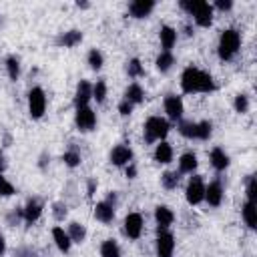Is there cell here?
I'll return each instance as SVG.
<instances>
[{"label": "cell", "mask_w": 257, "mask_h": 257, "mask_svg": "<svg viewBox=\"0 0 257 257\" xmlns=\"http://www.w3.org/2000/svg\"><path fill=\"white\" fill-rule=\"evenodd\" d=\"M215 88H217L215 80H213V76L207 70H201L197 66H187L181 72V90L185 94H195V92L209 94Z\"/></svg>", "instance_id": "obj_1"}, {"label": "cell", "mask_w": 257, "mask_h": 257, "mask_svg": "<svg viewBox=\"0 0 257 257\" xmlns=\"http://www.w3.org/2000/svg\"><path fill=\"white\" fill-rule=\"evenodd\" d=\"M179 6L189 16H193V20H195L197 26H203V28L211 26L215 10H213V6L209 2H205V0H181Z\"/></svg>", "instance_id": "obj_2"}, {"label": "cell", "mask_w": 257, "mask_h": 257, "mask_svg": "<svg viewBox=\"0 0 257 257\" xmlns=\"http://www.w3.org/2000/svg\"><path fill=\"white\" fill-rule=\"evenodd\" d=\"M241 48V34L235 28H225L219 36V44H217V54L223 62H229L235 58V54Z\"/></svg>", "instance_id": "obj_3"}, {"label": "cell", "mask_w": 257, "mask_h": 257, "mask_svg": "<svg viewBox=\"0 0 257 257\" xmlns=\"http://www.w3.org/2000/svg\"><path fill=\"white\" fill-rule=\"evenodd\" d=\"M179 135L185 139L195 141H207L213 135V122L211 120H179L177 124Z\"/></svg>", "instance_id": "obj_4"}, {"label": "cell", "mask_w": 257, "mask_h": 257, "mask_svg": "<svg viewBox=\"0 0 257 257\" xmlns=\"http://www.w3.org/2000/svg\"><path fill=\"white\" fill-rule=\"evenodd\" d=\"M169 131H171V124H169V120L167 118H163V116H149L147 120H145V126H143V139H145V143L147 145H153V143H161L167 135H169Z\"/></svg>", "instance_id": "obj_5"}, {"label": "cell", "mask_w": 257, "mask_h": 257, "mask_svg": "<svg viewBox=\"0 0 257 257\" xmlns=\"http://www.w3.org/2000/svg\"><path fill=\"white\" fill-rule=\"evenodd\" d=\"M46 112V94L40 86H32L28 92V114L30 118L38 120Z\"/></svg>", "instance_id": "obj_6"}, {"label": "cell", "mask_w": 257, "mask_h": 257, "mask_svg": "<svg viewBox=\"0 0 257 257\" xmlns=\"http://www.w3.org/2000/svg\"><path fill=\"white\" fill-rule=\"evenodd\" d=\"M185 199L189 205H199L205 199V181L201 175H193L185 187Z\"/></svg>", "instance_id": "obj_7"}, {"label": "cell", "mask_w": 257, "mask_h": 257, "mask_svg": "<svg viewBox=\"0 0 257 257\" xmlns=\"http://www.w3.org/2000/svg\"><path fill=\"white\" fill-rule=\"evenodd\" d=\"M74 124L80 133H90L96 126V112L90 106H80L74 112Z\"/></svg>", "instance_id": "obj_8"}, {"label": "cell", "mask_w": 257, "mask_h": 257, "mask_svg": "<svg viewBox=\"0 0 257 257\" xmlns=\"http://www.w3.org/2000/svg\"><path fill=\"white\" fill-rule=\"evenodd\" d=\"M163 108L169 116V120H183V112H185V104H183V98L177 96V94H167L165 100H163Z\"/></svg>", "instance_id": "obj_9"}, {"label": "cell", "mask_w": 257, "mask_h": 257, "mask_svg": "<svg viewBox=\"0 0 257 257\" xmlns=\"http://www.w3.org/2000/svg\"><path fill=\"white\" fill-rule=\"evenodd\" d=\"M143 215L141 213H137V211H133V213H128L126 217H124V221H122V231H124V235L128 237V239H139L141 237V233H143Z\"/></svg>", "instance_id": "obj_10"}, {"label": "cell", "mask_w": 257, "mask_h": 257, "mask_svg": "<svg viewBox=\"0 0 257 257\" xmlns=\"http://www.w3.org/2000/svg\"><path fill=\"white\" fill-rule=\"evenodd\" d=\"M42 211H44V203H42L38 197H30V199L24 203V207H22V217H24V223H26V225L36 223V221L40 219Z\"/></svg>", "instance_id": "obj_11"}, {"label": "cell", "mask_w": 257, "mask_h": 257, "mask_svg": "<svg viewBox=\"0 0 257 257\" xmlns=\"http://www.w3.org/2000/svg\"><path fill=\"white\" fill-rule=\"evenodd\" d=\"M155 251H157V257H173V253H175L173 233H169V231L159 233L157 239H155Z\"/></svg>", "instance_id": "obj_12"}, {"label": "cell", "mask_w": 257, "mask_h": 257, "mask_svg": "<svg viewBox=\"0 0 257 257\" xmlns=\"http://www.w3.org/2000/svg\"><path fill=\"white\" fill-rule=\"evenodd\" d=\"M223 197H225V189H223V183L219 179L205 185V199L203 201H207L209 207H219L223 203Z\"/></svg>", "instance_id": "obj_13"}, {"label": "cell", "mask_w": 257, "mask_h": 257, "mask_svg": "<svg viewBox=\"0 0 257 257\" xmlns=\"http://www.w3.org/2000/svg\"><path fill=\"white\" fill-rule=\"evenodd\" d=\"M175 221V213L167 205H157L155 207V223H157V233L169 231V227Z\"/></svg>", "instance_id": "obj_14"}, {"label": "cell", "mask_w": 257, "mask_h": 257, "mask_svg": "<svg viewBox=\"0 0 257 257\" xmlns=\"http://www.w3.org/2000/svg\"><path fill=\"white\" fill-rule=\"evenodd\" d=\"M155 2L153 0H133L128 2V14L131 18H137V20H143L147 16H151V12L155 10Z\"/></svg>", "instance_id": "obj_15"}, {"label": "cell", "mask_w": 257, "mask_h": 257, "mask_svg": "<svg viewBox=\"0 0 257 257\" xmlns=\"http://www.w3.org/2000/svg\"><path fill=\"white\" fill-rule=\"evenodd\" d=\"M92 100V84L88 80H80L76 84V90H74V106L80 108V106H88V102Z\"/></svg>", "instance_id": "obj_16"}, {"label": "cell", "mask_w": 257, "mask_h": 257, "mask_svg": "<svg viewBox=\"0 0 257 257\" xmlns=\"http://www.w3.org/2000/svg\"><path fill=\"white\" fill-rule=\"evenodd\" d=\"M110 163L114 167H126L128 163H133V149L128 145H116L110 151Z\"/></svg>", "instance_id": "obj_17"}, {"label": "cell", "mask_w": 257, "mask_h": 257, "mask_svg": "<svg viewBox=\"0 0 257 257\" xmlns=\"http://www.w3.org/2000/svg\"><path fill=\"white\" fill-rule=\"evenodd\" d=\"M209 161H211V165H213L215 171H225V169L229 167V163H231L229 155H227L221 147H213V149H211V153H209Z\"/></svg>", "instance_id": "obj_18"}, {"label": "cell", "mask_w": 257, "mask_h": 257, "mask_svg": "<svg viewBox=\"0 0 257 257\" xmlns=\"http://www.w3.org/2000/svg\"><path fill=\"white\" fill-rule=\"evenodd\" d=\"M159 40H161L163 50H165V52H171L173 46H175V42H177V30H175L173 26H169V24L161 26V30H159Z\"/></svg>", "instance_id": "obj_19"}, {"label": "cell", "mask_w": 257, "mask_h": 257, "mask_svg": "<svg viewBox=\"0 0 257 257\" xmlns=\"http://www.w3.org/2000/svg\"><path fill=\"white\" fill-rule=\"evenodd\" d=\"M80 40H82V32L80 30H66V32H60L56 36V46H60V48H72Z\"/></svg>", "instance_id": "obj_20"}, {"label": "cell", "mask_w": 257, "mask_h": 257, "mask_svg": "<svg viewBox=\"0 0 257 257\" xmlns=\"http://www.w3.org/2000/svg\"><path fill=\"white\" fill-rule=\"evenodd\" d=\"M94 219L100 221V223H104V225L112 223V219H114V207L110 203H106V201L96 203L94 205Z\"/></svg>", "instance_id": "obj_21"}, {"label": "cell", "mask_w": 257, "mask_h": 257, "mask_svg": "<svg viewBox=\"0 0 257 257\" xmlns=\"http://www.w3.org/2000/svg\"><path fill=\"white\" fill-rule=\"evenodd\" d=\"M197 165H199L197 155L191 153V151H187V153H183V155L179 157V173H181V175H193L195 169H197Z\"/></svg>", "instance_id": "obj_22"}, {"label": "cell", "mask_w": 257, "mask_h": 257, "mask_svg": "<svg viewBox=\"0 0 257 257\" xmlns=\"http://www.w3.org/2000/svg\"><path fill=\"white\" fill-rule=\"evenodd\" d=\"M155 161L159 165H169L173 161V147L167 143V141H161L157 147H155V153H153Z\"/></svg>", "instance_id": "obj_23"}, {"label": "cell", "mask_w": 257, "mask_h": 257, "mask_svg": "<svg viewBox=\"0 0 257 257\" xmlns=\"http://www.w3.org/2000/svg\"><path fill=\"white\" fill-rule=\"evenodd\" d=\"M52 239H54V245L58 247V251H62V253H68L70 251L72 241H70L68 233L62 227H52Z\"/></svg>", "instance_id": "obj_24"}, {"label": "cell", "mask_w": 257, "mask_h": 257, "mask_svg": "<svg viewBox=\"0 0 257 257\" xmlns=\"http://www.w3.org/2000/svg\"><path fill=\"white\" fill-rule=\"evenodd\" d=\"M124 100L133 102V104H141V102L145 100V90H143V86H141L139 82H131V84L126 86V90H124Z\"/></svg>", "instance_id": "obj_25"}, {"label": "cell", "mask_w": 257, "mask_h": 257, "mask_svg": "<svg viewBox=\"0 0 257 257\" xmlns=\"http://www.w3.org/2000/svg\"><path fill=\"white\" fill-rule=\"evenodd\" d=\"M241 215H243V221L249 229H255L257 227V209H255V203H245L243 209H241Z\"/></svg>", "instance_id": "obj_26"}, {"label": "cell", "mask_w": 257, "mask_h": 257, "mask_svg": "<svg viewBox=\"0 0 257 257\" xmlns=\"http://www.w3.org/2000/svg\"><path fill=\"white\" fill-rule=\"evenodd\" d=\"M173 64H175V56H173V52H165V50H161V54H159L157 60H155L157 70H159V72H169V70L173 68Z\"/></svg>", "instance_id": "obj_27"}, {"label": "cell", "mask_w": 257, "mask_h": 257, "mask_svg": "<svg viewBox=\"0 0 257 257\" xmlns=\"http://www.w3.org/2000/svg\"><path fill=\"white\" fill-rule=\"evenodd\" d=\"M4 66H6L8 78H10V80H18V76H20V58L14 56V54H10V56H6Z\"/></svg>", "instance_id": "obj_28"}, {"label": "cell", "mask_w": 257, "mask_h": 257, "mask_svg": "<svg viewBox=\"0 0 257 257\" xmlns=\"http://www.w3.org/2000/svg\"><path fill=\"white\" fill-rule=\"evenodd\" d=\"M66 233H68V237H70L72 243H82V241L86 239V229H84V225H80V223H76V221H72V223L68 225Z\"/></svg>", "instance_id": "obj_29"}, {"label": "cell", "mask_w": 257, "mask_h": 257, "mask_svg": "<svg viewBox=\"0 0 257 257\" xmlns=\"http://www.w3.org/2000/svg\"><path fill=\"white\" fill-rule=\"evenodd\" d=\"M179 181H181V173H179V171H165V173L161 175V185H163L167 191L177 189Z\"/></svg>", "instance_id": "obj_30"}, {"label": "cell", "mask_w": 257, "mask_h": 257, "mask_svg": "<svg viewBox=\"0 0 257 257\" xmlns=\"http://www.w3.org/2000/svg\"><path fill=\"white\" fill-rule=\"evenodd\" d=\"M100 257H120V247L114 239H104L100 243Z\"/></svg>", "instance_id": "obj_31"}, {"label": "cell", "mask_w": 257, "mask_h": 257, "mask_svg": "<svg viewBox=\"0 0 257 257\" xmlns=\"http://www.w3.org/2000/svg\"><path fill=\"white\" fill-rule=\"evenodd\" d=\"M86 60H88V66H90L92 70H100L102 64H104V56H102V52H100L98 48H90Z\"/></svg>", "instance_id": "obj_32"}, {"label": "cell", "mask_w": 257, "mask_h": 257, "mask_svg": "<svg viewBox=\"0 0 257 257\" xmlns=\"http://www.w3.org/2000/svg\"><path fill=\"white\" fill-rule=\"evenodd\" d=\"M80 153L76 151V149H68V151H64V155H62V163L66 165V167H70V169H74V167H78L80 165Z\"/></svg>", "instance_id": "obj_33"}, {"label": "cell", "mask_w": 257, "mask_h": 257, "mask_svg": "<svg viewBox=\"0 0 257 257\" xmlns=\"http://www.w3.org/2000/svg\"><path fill=\"white\" fill-rule=\"evenodd\" d=\"M126 74H128L131 78H139V76L145 74V68H143V64H141L139 58H131V60L126 62Z\"/></svg>", "instance_id": "obj_34"}, {"label": "cell", "mask_w": 257, "mask_h": 257, "mask_svg": "<svg viewBox=\"0 0 257 257\" xmlns=\"http://www.w3.org/2000/svg\"><path fill=\"white\" fill-rule=\"evenodd\" d=\"M106 82L100 78V80H96L94 84H92V98L100 104V102H104V98H106Z\"/></svg>", "instance_id": "obj_35"}, {"label": "cell", "mask_w": 257, "mask_h": 257, "mask_svg": "<svg viewBox=\"0 0 257 257\" xmlns=\"http://www.w3.org/2000/svg\"><path fill=\"white\" fill-rule=\"evenodd\" d=\"M233 108H235V112L245 114L249 110V96L247 94H237L235 100H233Z\"/></svg>", "instance_id": "obj_36"}, {"label": "cell", "mask_w": 257, "mask_h": 257, "mask_svg": "<svg viewBox=\"0 0 257 257\" xmlns=\"http://www.w3.org/2000/svg\"><path fill=\"white\" fill-rule=\"evenodd\" d=\"M245 193H247V201L249 203H255V197H257V181H255V175H249L247 177Z\"/></svg>", "instance_id": "obj_37"}, {"label": "cell", "mask_w": 257, "mask_h": 257, "mask_svg": "<svg viewBox=\"0 0 257 257\" xmlns=\"http://www.w3.org/2000/svg\"><path fill=\"white\" fill-rule=\"evenodd\" d=\"M66 215H68V207H66V203H62V201L52 203V217H54L56 221H64Z\"/></svg>", "instance_id": "obj_38"}, {"label": "cell", "mask_w": 257, "mask_h": 257, "mask_svg": "<svg viewBox=\"0 0 257 257\" xmlns=\"http://www.w3.org/2000/svg\"><path fill=\"white\" fill-rule=\"evenodd\" d=\"M20 221H24V217H22V207H14V209L6 215V223H8V227H16V225H20Z\"/></svg>", "instance_id": "obj_39"}, {"label": "cell", "mask_w": 257, "mask_h": 257, "mask_svg": "<svg viewBox=\"0 0 257 257\" xmlns=\"http://www.w3.org/2000/svg\"><path fill=\"white\" fill-rule=\"evenodd\" d=\"M14 193H16L14 185H12L4 175H0V197H12Z\"/></svg>", "instance_id": "obj_40"}, {"label": "cell", "mask_w": 257, "mask_h": 257, "mask_svg": "<svg viewBox=\"0 0 257 257\" xmlns=\"http://www.w3.org/2000/svg\"><path fill=\"white\" fill-rule=\"evenodd\" d=\"M133 108H135V104L128 102V100H124V98L118 102V112H120V116H128V114L133 112Z\"/></svg>", "instance_id": "obj_41"}, {"label": "cell", "mask_w": 257, "mask_h": 257, "mask_svg": "<svg viewBox=\"0 0 257 257\" xmlns=\"http://www.w3.org/2000/svg\"><path fill=\"white\" fill-rule=\"evenodd\" d=\"M14 257H38V253L32 247H18L14 251Z\"/></svg>", "instance_id": "obj_42"}, {"label": "cell", "mask_w": 257, "mask_h": 257, "mask_svg": "<svg viewBox=\"0 0 257 257\" xmlns=\"http://www.w3.org/2000/svg\"><path fill=\"white\" fill-rule=\"evenodd\" d=\"M211 6H213V10L217 8V10H221V12H227V10L233 8V2H231V0H217V2L211 4Z\"/></svg>", "instance_id": "obj_43"}, {"label": "cell", "mask_w": 257, "mask_h": 257, "mask_svg": "<svg viewBox=\"0 0 257 257\" xmlns=\"http://www.w3.org/2000/svg\"><path fill=\"white\" fill-rule=\"evenodd\" d=\"M94 191H96V181H94V179H88V181H86V195L92 197Z\"/></svg>", "instance_id": "obj_44"}, {"label": "cell", "mask_w": 257, "mask_h": 257, "mask_svg": "<svg viewBox=\"0 0 257 257\" xmlns=\"http://www.w3.org/2000/svg\"><path fill=\"white\" fill-rule=\"evenodd\" d=\"M48 161H50V155H48V153H42V155H40V161H38V167H40V169H46Z\"/></svg>", "instance_id": "obj_45"}, {"label": "cell", "mask_w": 257, "mask_h": 257, "mask_svg": "<svg viewBox=\"0 0 257 257\" xmlns=\"http://www.w3.org/2000/svg\"><path fill=\"white\" fill-rule=\"evenodd\" d=\"M126 177H128V179H135V177H137V167H135V163H128V165H126Z\"/></svg>", "instance_id": "obj_46"}, {"label": "cell", "mask_w": 257, "mask_h": 257, "mask_svg": "<svg viewBox=\"0 0 257 257\" xmlns=\"http://www.w3.org/2000/svg\"><path fill=\"white\" fill-rule=\"evenodd\" d=\"M6 253V239H4V235L0 233V257Z\"/></svg>", "instance_id": "obj_47"}, {"label": "cell", "mask_w": 257, "mask_h": 257, "mask_svg": "<svg viewBox=\"0 0 257 257\" xmlns=\"http://www.w3.org/2000/svg\"><path fill=\"white\" fill-rule=\"evenodd\" d=\"M4 169H6V159L4 155H0V175H4Z\"/></svg>", "instance_id": "obj_48"}, {"label": "cell", "mask_w": 257, "mask_h": 257, "mask_svg": "<svg viewBox=\"0 0 257 257\" xmlns=\"http://www.w3.org/2000/svg\"><path fill=\"white\" fill-rule=\"evenodd\" d=\"M76 6H78V8H88L90 4H88V2H76Z\"/></svg>", "instance_id": "obj_49"}, {"label": "cell", "mask_w": 257, "mask_h": 257, "mask_svg": "<svg viewBox=\"0 0 257 257\" xmlns=\"http://www.w3.org/2000/svg\"><path fill=\"white\" fill-rule=\"evenodd\" d=\"M193 34V30H191V26H185V36H191Z\"/></svg>", "instance_id": "obj_50"}, {"label": "cell", "mask_w": 257, "mask_h": 257, "mask_svg": "<svg viewBox=\"0 0 257 257\" xmlns=\"http://www.w3.org/2000/svg\"><path fill=\"white\" fill-rule=\"evenodd\" d=\"M0 24H2V18H0Z\"/></svg>", "instance_id": "obj_51"}]
</instances>
